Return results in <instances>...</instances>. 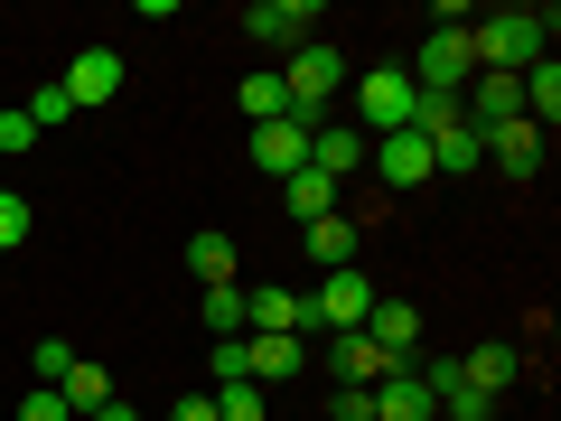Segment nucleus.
<instances>
[{"label": "nucleus", "instance_id": "11", "mask_svg": "<svg viewBox=\"0 0 561 421\" xmlns=\"http://www.w3.org/2000/svg\"><path fill=\"white\" fill-rule=\"evenodd\" d=\"M365 338L383 346V365H402V356L421 346V309H412V300H375V309H365Z\"/></svg>", "mask_w": 561, "mask_h": 421}, {"label": "nucleus", "instance_id": "32", "mask_svg": "<svg viewBox=\"0 0 561 421\" xmlns=\"http://www.w3.org/2000/svg\"><path fill=\"white\" fill-rule=\"evenodd\" d=\"M169 421H216V394H187V402H169Z\"/></svg>", "mask_w": 561, "mask_h": 421}, {"label": "nucleus", "instance_id": "23", "mask_svg": "<svg viewBox=\"0 0 561 421\" xmlns=\"http://www.w3.org/2000/svg\"><path fill=\"white\" fill-rule=\"evenodd\" d=\"M243 122H280V113H290V94H280V76H243Z\"/></svg>", "mask_w": 561, "mask_h": 421}, {"label": "nucleus", "instance_id": "1", "mask_svg": "<svg viewBox=\"0 0 561 421\" xmlns=\"http://www.w3.org/2000/svg\"><path fill=\"white\" fill-rule=\"evenodd\" d=\"M552 10H496V20L468 29V47H478V76H524V66L552 57Z\"/></svg>", "mask_w": 561, "mask_h": 421}, {"label": "nucleus", "instance_id": "28", "mask_svg": "<svg viewBox=\"0 0 561 421\" xmlns=\"http://www.w3.org/2000/svg\"><path fill=\"white\" fill-rule=\"evenodd\" d=\"M28 365H38V384H66V365H76V346H66V338H38V346H28Z\"/></svg>", "mask_w": 561, "mask_h": 421}, {"label": "nucleus", "instance_id": "18", "mask_svg": "<svg viewBox=\"0 0 561 421\" xmlns=\"http://www.w3.org/2000/svg\"><path fill=\"white\" fill-rule=\"evenodd\" d=\"M234 235H216V225H206L197 243H187V272H197V291H225V281H234Z\"/></svg>", "mask_w": 561, "mask_h": 421}, {"label": "nucleus", "instance_id": "19", "mask_svg": "<svg viewBox=\"0 0 561 421\" xmlns=\"http://www.w3.org/2000/svg\"><path fill=\"white\" fill-rule=\"evenodd\" d=\"M57 394H66V412H84V421H94L103 402H113V375H103L94 356H76V365H66V384H57Z\"/></svg>", "mask_w": 561, "mask_h": 421}, {"label": "nucleus", "instance_id": "16", "mask_svg": "<svg viewBox=\"0 0 561 421\" xmlns=\"http://www.w3.org/2000/svg\"><path fill=\"white\" fill-rule=\"evenodd\" d=\"M486 160H496L505 179H534L542 169V132L534 122H505V132H486Z\"/></svg>", "mask_w": 561, "mask_h": 421}, {"label": "nucleus", "instance_id": "24", "mask_svg": "<svg viewBox=\"0 0 561 421\" xmlns=\"http://www.w3.org/2000/svg\"><path fill=\"white\" fill-rule=\"evenodd\" d=\"M28 150H38V122L20 103H0V160H28Z\"/></svg>", "mask_w": 561, "mask_h": 421}, {"label": "nucleus", "instance_id": "9", "mask_svg": "<svg viewBox=\"0 0 561 421\" xmlns=\"http://www.w3.org/2000/svg\"><path fill=\"white\" fill-rule=\"evenodd\" d=\"M365 402H375V421H431V412H440V402H431V384H421V365H393Z\"/></svg>", "mask_w": 561, "mask_h": 421}, {"label": "nucleus", "instance_id": "25", "mask_svg": "<svg viewBox=\"0 0 561 421\" xmlns=\"http://www.w3.org/2000/svg\"><path fill=\"white\" fill-rule=\"evenodd\" d=\"M272 402H262V384H216V421H262Z\"/></svg>", "mask_w": 561, "mask_h": 421}, {"label": "nucleus", "instance_id": "3", "mask_svg": "<svg viewBox=\"0 0 561 421\" xmlns=\"http://www.w3.org/2000/svg\"><path fill=\"white\" fill-rule=\"evenodd\" d=\"M375 300H383V291L356 272V262H346V272H319V291L300 300V328H337V338H346V328H365ZM300 328H290V338H300Z\"/></svg>", "mask_w": 561, "mask_h": 421}, {"label": "nucleus", "instance_id": "26", "mask_svg": "<svg viewBox=\"0 0 561 421\" xmlns=\"http://www.w3.org/2000/svg\"><path fill=\"white\" fill-rule=\"evenodd\" d=\"M20 113L38 122V132H57V122H76V103H66V84H38V94H28Z\"/></svg>", "mask_w": 561, "mask_h": 421}, {"label": "nucleus", "instance_id": "6", "mask_svg": "<svg viewBox=\"0 0 561 421\" xmlns=\"http://www.w3.org/2000/svg\"><path fill=\"white\" fill-rule=\"evenodd\" d=\"M243 38L290 47V57H300V47L319 38V0H262V10H243Z\"/></svg>", "mask_w": 561, "mask_h": 421}, {"label": "nucleus", "instance_id": "33", "mask_svg": "<svg viewBox=\"0 0 561 421\" xmlns=\"http://www.w3.org/2000/svg\"><path fill=\"white\" fill-rule=\"evenodd\" d=\"M94 421H140V412H131V402H103V412H94Z\"/></svg>", "mask_w": 561, "mask_h": 421}, {"label": "nucleus", "instance_id": "2", "mask_svg": "<svg viewBox=\"0 0 561 421\" xmlns=\"http://www.w3.org/2000/svg\"><path fill=\"white\" fill-rule=\"evenodd\" d=\"M337 84H346V57L328 38H309L300 57L280 66V94H290V122H300V132H319L328 122V103H337Z\"/></svg>", "mask_w": 561, "mask_h": 421}, {"label": "nucleus", "instance_id": "10", "mask_svg": "<svg viewBox=\"0 0 561 421\" xmlns=\"http://www.w3.org/2000/svg\"><path fill=\"white\" fill-rule=\"evenodd\" d=\"M309 169H319V179H356L365 169V132L356 122H319V132H309Z\"/></svg>", "mask_w": 561, "mask_h": 421}, {"label": "nucleus", "instance_id": "14", "mask_svg": "<svg viewBox=\"0 0 561 421\" xmlns=\"http://www.w3.org/2000/svg\"><path fill=\"white\" fill-rule=\"evenodd\" d=\"M328 365H337V384H356V394H375V384L393 375V365H383V346L365 338V328H346V338L328 346Z\"/></svg>", "mask_w": 561, "mask_h": 421}, {"label": "nucleus", "instance_id": "22", "mask_svg": "<svg viewBox=\"0 0 561 421\" xmlns=\"http://www.w3.org/2000/svg\"><path fill=\"white\" fill-rule=\"evenodd\" d=\"M197 319L216 328V338H243V281H225V291H197Z\"/></svg>", "mask_w": 561, "mask_h": 421}, {"label": "nucleus", "instance_id": "5", "mask_svg": "<svg viewBox=\"0 0 561 421\" xmlns=\"http://www.w3.org/2000/svg\"><path fill=\"white\" fill-rule=\"evenodd\" d=\"M402 76H412L421 94H468V84H478V47H468V29H431Z\"/></svg>", "mask_w": 561, "mask_h": 421}, {"label": "nucleus", "instance_id": "15", "mask_svg": "<svg viewBox=\"0 0 561 421\" xmlns=\"http://www.w3.org/2000/svg\"><path fill=\"white\" fill-rule=\"evenodd\" d=\"M243 328H253V338H290V328H300V291H280V281L243 291Z\"/></svg>", "mask_w": 561, "mask_h": 421}, {"label": "nucleus", "instance_id": "30", "mask_svg": "<svg viewBox=\"0 0 561 421\" xmlns=\"http://www.w3.org/2000/svg\"><path fill=\"white\" fill-rule=\"evenodd\" d=\"M216 384H253L243 375V338H216Z\"/></svg>", "mask_w": 561, "mask_h": 421}, {"label": "nucleus", "instance_id": "4", "mask_svg": "<svg viewBox=\"0 0 561 421\" xmlns=\"http://www.w3.org/2000/svg\"><path fill=\"white\" fill-rule=\"evenodd\" d=\"M412 113H421V84L402 76V66H375V76H356V132L393 140V132H412Z\"/></svg>", "mask_w": 561, "mask_h": 421}, {"label": "nucleus", "instance_id": "12", "mask_svg": "<svg viewBox=\"0 0 561 421\" xmlns=\"http://www.w3.org/2000/svg\"><path fill=\"white\" fill-rule=\"evenodd\" d=\"M515 346H505V338H478V346H468V356H459V384H468V394H486V402H496L505 394V384H515Z\"/></svg>", "mask_w": 561, "mask_h": 421}, {"label": "nucleus", "instance_id": "20", "mask_svg": "<svg viewBox=\"0 0 561 421\" xmlns=\"http://www.w3.org/2000/svg\"><path fill=\"white\" fill-rule=\"evenodd\" d=\"M280 197H290V216H300V225L337 216V179H319V169H300V179H280Z\"/></svg>", "mask_w": 561, "mask_h": 421}, {"label": "nucleus", "instance_id": "27", "mask_svg": "<svg viewBox=\"0 0 561 421\" xmlns=\"http://www.w3.org/2000/svg\"><path fill=\"white\" fill-rule=\"evenodd\" d=\"M28 225H38V216H28V197H20V187H0V253L28 243Z\"/></svg>", "mask_w": 561, "mask_h": 421}, {"label": "nucleus", "instance_id": "29", "mask_svg": "<svg viewBox=\"0 0 561 421\" xmlns=\"http://www.w3.org/2000/svg\"><path fill=\"white\" fill-rule=\"evenodd\" d=\"M20 421H76V412H66L57 384H38V394H20Z\"/></svg>", "mask_w": 561, "mask_h": 421}, {"label": "nucleus", "instance_id": "7", "mask_svg": "<svg viewBox=\"0 0 561 421\" xmlns=\"http://www.w3.org/2000/svg\"><path fill=\"white\" fill-rule=\"evenodd\" d=\"M66 103H76V113H94V103H113L122 94V57H113V47H84V57L76 66H66Z\"/></svg>", "mask_w": 561, "mask_h": 421}, {"label": "nucleus", "instance_id": "13", "mask_svg": "<svg viewBox=\"0 0 561 421\" xmlns=\"http://www.w3.org/2000/svg\"><path fill=\"white\" fill-rule=\"evenodd\" d=\"M375 179H383V187H421V179H431V140H421V132L375 140Z\"/></svg>", "mask_w": 561, "mask_h": 421}, {"label": "nucleus", "instance_id": "8", "mask_svg": "<svg viewBox=\"0 0 561 421\" xmlns=\"http://www.w3.org/2000/svg\"><path fill=\"white\" fill-rule=\"evenodd\" d=\"M253 169H272V179H300V169H309V132H300L290 113H280V122H253Z\"/></svg>", "mask_w": 561, "mask_h": 421}, {"label": "nucleus", "instance_id": "31", "mask_svg": "<svg viewBox=\"0 0 561 421\" xmlns=\"http://www.w3.org/2000/svg\"><path fill=\"white\" fill-rule=\"evenodd\" d=\"M328 421H375V402H365L356 384H337V402H328Z\"/></svg>", "mask_w": 561, "mask_h": 421}, {"label": "nucleus", "instance_id": "17", "mask_svg": "<svg viewBox=\"0 0 561 421\" xmlns=\"http://www.w3.org/2000/svg\"><path fill=\"white\" fill-rule=\"evenodd\" d=\"M243 375L253 384H290L300 375V338H243Z\"/></svg>", "mask_w": 561, "mask_h": 421}, {"label": "nucleus", "instance_id": "21", "mask_svg": "<svg viewBox=\"0 0 561 421\" xmlns=\"http://www.w3.org/2000/svg\"><path fill=\"white\" fill-rule=\"evenodd\" d=\"M309 253H319V272H346V262H356V225L319 216V225H309Z\"/></svg>", "mask_w": 561, "mask_h": 421}]
</instances>
